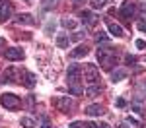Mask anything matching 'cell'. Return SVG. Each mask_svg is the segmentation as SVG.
I'll use <instances>...</instances> for the list:
<instances>
[{"instance_id": "cell-1", "label": "cell", "mask_w": 146, "mask_h": 128, "mask_svg": "<svg viewBox=\"0 0 146 128\" xmlns=\"http://www.w3.org/2000/svg\"><path fill=\"white\" fill-rule=\"evenodd\" d=\"M119 54H121L119 47H109V45L107 47H100V49H98V60H100L101 68L111 72L113 66H115L117 60H119Z\"/></svg>"}, {"instance_id": "cell-2", "label": "cell", "mask_w": 146, "mask_h": 128, "mask_svg": "<svg viewBox=\"0 0 146 128\" xmlns=\"http://www.w3.org/2000/svg\"><path fill=\"white\" fill-rule=\"evenodd\" d=\"M66 81H68V91L72 95H82V66L80 64H70L66 70Z\"/></svg>"}, {"instance_id": "cell-3", "label": "cell", "mask_w": 146, "mask_h": 128, "mask_svg": "<svg viewBox=\"0 0 146 128\" xmlns=\"http://www.w3.org/2000/svg\"><path fill=\"white\" fill-rule=\"evenodd\" d=\"M0 105L2 107H6V109H10V111H16V109H20V97L18 95H14V93H4V95H0Z\"/></svg>"}, {"instance_id": "cell-4", "label": "cell", "mask_w": 146, "mask_h": 128, "mask_svg": "<svg viewBox=\"0 0 146 128\" xmlns=\"http://www.w3.org/2000/svg\"><path fill=\"white\" fill-rule=\"evenodd\" d=\"M53 105L56 107V111H60V113H72V109H74V101L70 97H66V95L55 97L53 99Z\"/></svg>"}, {"instance_id": "cell-5", "label": "cell", "mask_w": 146, "mask_h": 128, "mask_svg": "<svg viewBox=\"0 0 146 128\" xmlns=\"http://www.w3.org/2000/svg\"><path fill=\"white\" fill-rule=\"evenodd\" d=\"M119 16L123 18L125 22H131V20L136 16V4L133 2V0L123 2V6H121V10H119Z\"/></svg>"}, {"instance_id": "cell-6", "label": "cell", "mask_w": 146, "mask_h": 128, "mask_svg": "<svg viewBox=\"0 0 146 128\" xmlns=\"http://www.w3.org/2000/svg\"><path fill=\"white\" fill-rule=\"evenodd\" d=\"M84 80L88 83H100V68L96 64H86L84 66Z\"/></svg>"}, {"instance_id": "cell-7", "label": "cell", "mask_w": 146, "mask_h": 128, "mask_svg": "<svg viewBox=\"0 0 146 128\" xmlns=\"http://www.w3.org/2000/svg\"><path fill=\"white\" fill-rule=\"evenodd\" d=\"M80 20H82V23L88 27V29H94L96 25H98V16L94 14V12H90V10H84V12H80Z\"/></svg>"}, {"instance_id": "cell-8", "label": "cell", "mask_w": 146, "mask_h": 128, "mask_svg": "<svg viewBox=\"0 0 146 128\" xmlns=\"http://www.w3.org/2000/svg\"><path fill=\"white\" fill-rule=\"evenodd\" d=\"M4 56H6V60H10V62H18V60H23L25 53H23V49H20V47H10V49L4 51Z\"/></svg>"}, {"instance_id": "cell-9", "label": "cell", "mask_w": 146, "mask_h": 128, "mask_svg": "<svg viewBox=\"0 0 146 128\" xmlns=\"http://www.w3.org/2000/svg\"><path fill=\"white\" fill-rule=\"evenodd\" d=\"M12 14H14V6H12V2H8V0H0V22L4 23L6 20H10Z\"/></svg>"}, {"instance_id": "cell-10", "label": "cell", "mask_w": 146, "mask_h": 128, "mask_svg": "<svg viewBox=\"0 0 146 128\" xmlns=\"http://www.w3.org/2000/svg\"><path fill=\"white\" fill-rule=\"evenodd\" d=\"M20 80L22 83L27 87V89H31L35 87V83H37V78H35V74H31L29 70H22V74H20Z\"/></svg>"}, {"instance_id": "cell-11", "label": "cell", "mask_w": 146, "mask_h": 128, "mask_svg": "<svg viewBox=\"0 0 146 128\" xmlns=\"http://www.w3.org/2000/svg\"><path fill=\"white\" fill-rule=\"evenodd\" d=\"M105 23H107V29H109V33H111L113 37H123V35H125L123 27H121V25H119V23L111 22V20H109V18H105Z\"/></svg>"}, {"instance_id": "cell-12", "label": "cell", "mask_w": 146, "mask_h": 128, "mask_svg": "<svg viewBox=\"0 0 146 128\" xmlns=\"http://www.w3.org/2000/svg\"><path fill=\"white\" fill-rule=\"evenodd\" d=\"M20 74H22V70H16V68H6L4 72V81H8V83H16V81L20 80Z\"/></svg>"}, {"instance_id": "cell-13", "label": "cell", "mask_w": 146, "mask_h": 128, "mask_svg": "<svg viewBox=\"0 0 146 128\" xmlns=\"http://www.w3.org/2000/svg\"><path fill=\"white\" fill-rule=\"evenodd\" d=\"M84 113H86L88 116H101L103 113H105V109H103L101 105L96 103V105H90V107H86V109H84Z\"/></svg>"}, {"instance_id": "cell-14", "label": "cell", "mask_w": 146, "mask_h": 128, "mask_svg": "<svg viewBox=\"0 0 146 128\" xmlns=\"http://www.w3.org/2000/svg\"><path fill=\"white\" fill-rule=\"evenodd\" d=\"M125 78H127V70H125V68H115V70H111V81H113V83L123 81Z\"/></svg>"}, {"instance_id": "cell-15", "label": "cell", "mask_w": 146, "mask_h": 128, "mask_svg": "<svg viewBox=\"0 0 146 128\" xmlns=\"http://www.w3.org/2000/svg\"><path fill=\"white\" fill-rule=\"evenodd\" d=\"M90 53V49L86 45H78L74 51H70V58H82V56H86Z\"/></svg>"}, {"instance_id": "cell-16", "label": "cell", "mask_w": 146, "mask_h": 128, "mask_svg": "<svg viewBox=\"0 0 146 128\" xmlns=\"http://www.w3.org/2000/svg\"><path fill=\"white\" fill-rule=\"evenodd\" d=\"M16 23H18V25H33L35 23V20H33V16H31V14H20V16H18V18H16Z\"/></svg>"}, {"instance_id": "cell-17", "label": "cell", "mask_w": 146, "mask_h": 128, "mask_svg": "<svg viewBox=\"0 0 146 128\" xmlns=\"http://www.w3.org/2000/svg\"><path fill=\"white\" fill-rule=\"evenodd\" d=\"M70 41H72V39H70L66 33H58L56 35V47H58V49H68Z\"/></svg>"}, {"instance_id": "cell-18", "label": "cell", "mask_w": 146, "mask_h": 128, "mask_svg": "<svg viewBox=\"0 0 146 128\" xmlns=\"http://www.w3.org/2000/svg\"><path fill=\"white\" fill-rule=\"evenodd\" d=\"M101 93V85L100 83H90L88 87H86V95L88 97H98Z\"/></svg>"}, {"instance_id": "cell-19", "label": "cell", "mask_w": 146, "mask_h": 128, "mask_svg": "<svg viewBox=\"0 0 146 128\" xmlns=\"http://www.w3.org/2000/svg\"><path fill=\"white\" fill-rule=\"evenodd\" d=\"M60 25H62L64 29H76L78 23L74 22V20H70V18H62V20H60Z\"/></svg>"}, {"instance_id": "cell-20", "label": "cell", "mask_w": 146, "mask_h": 128, "mask_svg": "<svg viewBox=\"0 0 146 128\" xmlns=\"http://www.w3.org/2000/svg\"><path fill=\"white\" fill-rule=\"evenodd\" d=\"M125 122H129V124H133V126L135 128H144V122H142V120H138V118H135V116H127V118H125Z\"/></svg>"}, {"instance_id": "cell-21", "label": "cell", "mask_w": 146, "mask_h": 128, "mask_svg": "<svg viewBox=\"0 0 146 128\" xmlns=\"http://www.w3.org/2000/svg\"><path fill=\"white\" fill-rule=\"evenodd\" d=\"M20 124H22L23 128H35V120H33V118H29V116H22Z\"/></svg>"}, {"instance_id": "cell-22", "label": "cell", "mask_w": 146, "mask_h": 128, "mask_svg": "<svg viewBox=\"0 0 146 128\" xmlns=\"http://www.w3.org/2000/svg\"><path fill=\"white\" fill-rule=\"evenodd\" d=\"M107 41H109V37L103 33V31H98V33H96V43H98V45H100V43H107Z\"/></svg>"}, {"instance_id": "cell-23", "label": "cell", "mask_w": 146, "mask_h": 128, "mask_svg": "<svg viewBox=\"0 0 146 128\" xmlns=\"http://www.w3.org/2000/svg\"><path fill=\"white\" fill-rule=\"evenodd\" d=\"M105 2H107V0H90V6L94 10H100V8L105 6Z\"/></svg>"}, {"instance_id": "cell-24", "label": "cell", "mask_w": 146, "mask_h": 128, "mask_svg": "<svg viewBox=\"0 0 146 128\" xmlns=\"http://www.w3.org/2000/svg\"><path fill=\"white\" fill-rule=\"evenodd\" d=\"M125 62H127L129 66H135L136 62H138V56H135V54H127V56H125Z\"/></svg>"}, {"instance_id": "cell-25", "label": "cell", "mask_w": 146, "mask_h": 128, "mask_svg": "<svg viewBox=\"0 0 146 128\" xmlns=\"http://www.w3.org/2000/svg\"><path fill=\"white\" fill-rule=\"evenodd\" d=\"M41 2H43V8H45V10H51V8H55V6H56L58 0H41Z\"/></svg>"}, {"instance_id": "cell-26", "label": "cell", "mask_w": 146, "mask_h": 128, "mask_svg": "<svg viewBox=\"0 0 146 128\" xmlns=\"http://www.w3.org/2000/svg\"><path fill=\"white\" fill-rule=\"evenodd\" d=\"M133 111H135V113H138V115H146V111L138 103H133Z\"/></svg>"}, {"instance_id": "cell-27", "label": "cell", "mask_w": 146, "mask_h": 128, "mask_svg": "<svg viewBox=\"0 0 146 128\" xmlns=\"http://www.w3.org/2000/svg\"><path fill=\"white\" fill-rule=\"evenodd\" d=\"M115 105H117V107H119V109H123V107H127V101H125L123 97H119V99H117V101H115Z\"/></svg>"}, {"instance_id": "cell-28", "label": "cell", "mask_w": 146, "mask_h": 128, "mask_svg": "<svg viewBox=\"0 0 146 128\" xmlns=\"http://www.w3.org/2000/svg\"><path fill=\"white\" fill-rule=\"evenodd\" d=\"M136 27H138V31L146 33V22H138V23H136Z\"/></svg>"}, {"instance_id": "cell-29", "label": "cell", "mask_w": 146, "mask_h": 128, "mask_svg": "<svg viewBox=\"0 0 146 128\" xmlns=\"http://www.w3.org/2000/svg\"><path fill=\"white\" fill-rule=\"evenodd\" d=\"M6 49H8V47H6V39H2V37H0V53H4Z\"/></svg>"}, {"instance_id": "cell-30", "label": "cell", "mask_w": 146, "mask_h": 128, "mask_svg": "<svg viewBox=\"0 0 146 128\" xmlns=\"http://www.w3.org/2000/svg\"><path fill=\"white\" fill-rule=\"evenodd\" d=\"M136 47H138V49H146V41H142V39H136Z\"/></svg>"}, {"instance_id": "cell-31", "label": "cell", "mask_w": 146, "mask_h": 128, "mask_svg": "<svg viewBox=\"0 0 146 128\" xmlns=\"http://www.w3.org/2000/svg\"><path fill=\"white\" fill-rule=\"evenodd\" d=\"M82 37H84V33H74L72 37H70V39H72V41H80Z\"/></svg>"}, {"instance_id": "cell-32", "label": "cell", "mask_w": 146, "mask_h": 128, "mask_svg": "<svg viewBox=\"0 0 146 128\" xmlns=\"http://www.w3.org/2000/svg\"><path fill=\"white\" fill-rule=\"evenodd\" d=\"M82 126H84L82 122H78V120H74V122H72V124H70L68 128H82Z\"/></svg>"}, {"instance_id": "cell-33", "label": "cell", "mask_w": 146, "mask_h": 128, "mask_svg": "<svg viewBox=\"0 0 146 128\" xmlns=\"http://www.w3.org/2000/svg\"><path fill=\"white\" fill-rule=\"evenodd\" d=\"M84 126H86V128H98V124H96V122H86Z\"/></svg>"}, {"instance_id": "cell-34", "label": "cell", "mask_w": 146, "mask_h": 128, "mask_svg": "<svg viewBox=\"0 0 146 128\" xmlns=\"http://www.w3.org/2000/svg\"><path fill=\"white\" fill-rule=\"evenodd\" d=\"M98 128H111V124H107V122H100Z\"/></svg>"}, {"instance_id": "cell-35", "label": "cell", "mask_w": 146, "mask_h": 128, "mask_svg": "<svg viewBox=\"0 0 146 128\" xmlns=\"http://www.w3.org/2000/svg\"><path fill=\"white\" fill-rule=\"evenodd\" d=\"M138 10L142 12V14H146V4H140V8H138Z\"/></svg>"}, {"instance_id": "cell-36", "label": "cell", "mask_w": 146, "mask_h": 128, "mask_svg": "<svg viewBox=\"0 0 146 128\" xmlns=\"http://www.w3.org/2000/svg\"><path fill=\"white\" fill-rule=\"evenodd\" d=\"M74 4H82V2H86V0H72Z\"/></svg>"}, {"instance_id": "cell-37", "label": "cell", "mask_w": 146, "mask_h": 128, "mask_svg": "<svg viewBox=\"0 0 146 128\" xmlns=\"http://www.w3.org/2000/svg\"><path fill=\"white\" fill-rule=\"evenodd\" d=\"M119 128H129V126H127V124H121V126H119Z\"/></svg>"}, {"instance_id": "cell-38", "label": "cell", "mask_w": 146, "mask_h": 128, "mask_svg": "<svg viewBox=\"0 0 146 128\" xmlns=\"http://www.w3.org/2000/svg\"><path fill=\"white\" fill-rule=\"evenodd\" d=\"M144 91H146V81H144Z\"/></svg>"}]
</instances>
